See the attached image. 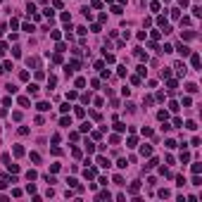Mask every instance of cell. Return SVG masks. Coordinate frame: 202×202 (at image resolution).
<instances>
[{
  "label": "cell",
  "mask_w": 202,
  "mask_h": 202,
  "mask_svg": "<svg viewBox=\"0 0 202 202\" xmlns=\"http://www.w3.org/2000/svg\"><path fill=\"white\" fill-rule=\"evenodd\" d=\"M174 69H176V74H178V76H185V71H188L183 62H176V64H174Z\"/></svg>",
  "instance_id": "6da1fadb"
},
{
  "label": "cell",
  "mask_w": 202,
  "mask_h": 202,
  "mask_svg": "<svg viewBox=\"0 0 202 202\" xmlns=\"http://www.w3.org/2000/svg\"><path fill=\"white\" fill-rule=\"evenodd\" d=\"M176 50H178L183 57H188V55H190V48H188V45H183V43H178V45H176Z\"/></svg>",
  "instance_id": "7a4b0ae2"
},
{
  "label": "cell",
  "mask_w": 202,
  "mask_h": 202,
  "mask_svg": "<svg viewBox=\"0 0 202 202\" xmlns=\"http://www.w3.org/2000/svg\"><path fill=\"white\" fill-rule=\"evenodd\" d=\"M190 64L195 67V69H200V55L197 52H190Z\"/></svg>",
  "instance_id": "3957f363"
},
{
  "label": "cell",
  "mask_w": 202,
  "mask_h": 202,
  "mask_svg": "<svg viewBox=\"0 0 202 202\" xmlns=\"http://www.w3.org/2000/svg\"><path fill=\"white\" fill-rule=\"evenodd\" d=\"M98 166H102V169H110V159L100 154V157H98Z\"/></svg>",
  "instance_id": "277c9868"
},
{
  "label": "cell",
  "mask_w": 202,
  "mask_h": 202,
  "mask_svg": "<svg viewBox=\"0 0 202 202\" xmlns=\"http://www.w3.org/2000/svg\"><path fill=\"white\" fill-rule=\"evenodd\" d=\"M95 174H98V171H95V169H93V166H88V169H86V171H83V176H86V178H88V181H93V178H95Z\"/></svg>",
  "instance_id": "5b68a950"
},
{
  "label": "cell",
  "mask_w": 202,
  "mask_h": 202,
  "mask_svg": "<svg viewBox=\"0 0 202 202\" xmlns=\"http://www.w3.org/2000/svg\"><path fill=\"white\" fill-rule=\"evenodd\" d=\"M140 154H143V157H147V154H152V145H143V147H140Z\"/></svg>",
  "instance_id": "8992f818"
},
{
  "label": "cell",
  "mask_w": 202,
  "mask_h": 202,
  "mask_svg": "<svg viewBox=\"0 0 202 202\" xmlns=\"http://www.w3.org/2000/svg\"><path fill=\"white\" fill-rule=\"evenodd\" d=\"M138 190H140V181H133V183H131V188H129V193H131V195H136Z\"/></svg>",
  "instance_id": "52a82bcc"
},
{
  "label": "cell",
  "mask_w": 202,
  "mask_h": 202,
  "mask_svg": "<svg viewBox=\"0 0 202 202\" xmlns=\"http://www.w3.org/2000/svg\"><path fill=\"white\" fill-rule=\"evenodd\" d=\"M26 64H29V67H36V69H38V67H40V59H38V57H29V59H26Z\"/></svg>",
  "instance_id": "ba28073f"
},
{
  "label": "cell",
  "mask_w": 202,
  "mask_h": 202,
  "mask_svg": "<svg viewBox=\"0 0 202 202\" xmlns=\"http://www.w3.org/2000/svg\"><path fill=\"white\" fill-rule=\"evenodd\" d=\"M26 90H29V95H38V86L36 83H29V88H26Z\"/></svg>",
  "instance_id": "9c48e42d"
},
{
  "label": "cell",
  "mask_w": 202,
  "mask_h": 202,
  "mask_svg": "<svg viewBox=\"0 0 202 202\" xmlns=\"http://www.w3.org/2000/svg\"><path fill=\"white\" fill-rule=\"evenodd\" d=\"M36 107H38V112H48V110H50V105H48V102H38Z\"/></svg>",
  "instance_id": "30bf717a"
},
{
  "label": "cell",
  "mask_w": 202,
  "mask_h": 202,
  "mask_svg": "<svg viewBox=\"0 0 202 202\" xmlns=\"http://www.w3.org/2000/svg\"><path fill=\"white\" fill-rule=\"evenodd\" d=\"M181 36H183L185 40H190V38H195V31H181Z\"/></svg>",
  "instance_id": "8fae6325"
},
{
  "label": "cell",
  "mask_w": 202,
  "mask_h": 202,
  "mask_svg": "<svg viewBox=\"0 0 202 202\" xmlns=\"http://www.w3.org/2000/svg\"><path fill=\"white\" fill-rule=\"evenodd\" d=\"M154 166H157V159H154V157H152V159H150V162H147V164H145V169H147V171H150V169H154Z\"/></svg>",
  "instance_id": "7c38bea8"
},
{
  "label": "cell",
  "mask_w": 202,
  "mask_h": 202,
  "mask_svg": "<svg viewBox=\"0 0 202 202\" xmlns=\"http://www.w3.org/2000/svg\"><path fill=\"white\" fill-rule=\"evenodd\" d=\"M114 129H117L119 133H124V131H126V124H121V121H117V124H114Z\"/></svg>",
  "instance_id": "4fadbf2b"
},
{
  "label": "cell",
  "mask_w": 202,
  "mask_h": 202,
  "mask_svg": "<svg viewBox=\"0 0 202 202\" xmlns=\"http://www.w3.org/2000/svg\"><path fill=\"white\" fill-rule=\"evenodd\" d=\"M159 7H162V5L157 3V0H152V3H150V10H152V12H159Z\"/></svg>",
  "instance_id": "5bb4252c"
},
{
  "label": "cell",
  "mask_w": 202,
  "mask_h": 202,
  "mask_svg": "<svg viewBox=\"0 0 202 202\" xmlns=\"http://www.w3.org/2000/svg\"><path fill=\"white\" fill-rule=\"evenodd\" d=\"M185 90H188V93H197L200 88H197V86H195V83H188V86H185Z\"/></svg>",
  "instance_id": "9a60e30c"
},
{
  "label": "cell",
  "mask_w": 202,
  "mask_h": 202,
  "mask_svg": "<svg viewBox=\"0 0 202 202\" xmlns=\"http://www.w3.org/2000/svg\"><path fill=\"white\" fill-rule=\"evenodd\" d=\"M59 126H71V119L69 117H62V119H59Z\"/></svg>",
  "instance_id": "2e32d148"
},
{
  "label": "cell",
  "mask_w": 202,
  "mask_h": 202,
  "mask_svg": "<svg viewBox=\"0 0 202 202\" xmlns=\"http://www.w3.org/2000/svg\"><path fill=\"white\" fill-rule=\"evenodd\" d=\"M136 143H138V140H136V136H129V140H126V145H129V147H136Z\"/></svg>",
  "instance_id": "e0dca14e"
},
{
  "label": "cell",
  "mask_w": 202,
  "mask_h": 202,
  "mask_svg": "<svg viewBox=\"0 0 202 202\" xmlns=\"http://www.w3.org/2000/svg\"><path fill=\"white\" fill-rule=\"evenodd\" d=\"M12 152H15L17 157H22V154H24V147L22 145H15V150H12Z\"/></svg>",
  "instance_id": "ac0fdd59"
},
{
  "label": "cell",
  "mask_w": 202,
  "mask_h": 202,
  "mask_svg": "<svg viewBox=\"0 0 202 202\" xmlns=\"http://www.w3.org/2000/svg\"><path fill=\"white\" fill-rule=\"evenodd\" d=\"M19 105H22V107H29L31 100H29V98H19Z\"/></svg>",
  "instance_id": "d6986e66"
},
{
  "label": "cell",
  "mask_w": 202,
  "mask_h": 202,
  "mask_svg": "<svg viewBox=\"0 0 202 202\" xmlns=\"http://www.w3.org/2000/svg\"><path fill=\"white\" fill-rule=\"evenodd\" d=\"M131 83L133 86H140V83H143V79H140V76H131Z\"/></svg>",
  "instance_id": "ffe728a7"
},
{
  "label": "cell",
  "mask_w": 202,
  "mask_h": 202,
  "mask_svg": "<svg viewBox=\"0 0 202 202\" xmlns=\"http://www.w3.org/2000/svg\"><path fill=\"white\" fill-rule=\"evenodd\" d=\"M5 90H7V93H17V86L15 83H7V86H5Z\"/></svg>",
  "instance_id": "44dd1931"
},
{
  "label": "cell",
  "mask_w": 202,
  "mask_h": 202,
  "mask_svg": "<svg viewBox=\"0 0 202 202\" xmlns=\"http://www.w3.org/2000/svg\"><path fill=\"white\" fill-rule=\"evenodd\" d=\"M166 117H169V114H166L164 110H162V112H157V119H159V121H166Z\"/></svg>",
  "instance_id": "7402d4cb"
},
{
  "label": "cell",
  "mask_w": 202,
  "mask_h": 202,
  "mask_svg": "<svg viewBox=\"0 0 202 202\" xmlns=\"http://www.w3.org/2000/svg\"><path fill=\"white\" fill-rule=\"evenodd\" d=\"M31 162H33V164H38V162H40V154L38 152H31Z\"/></svg>",
  "instance_id": "603a6c76"
},
{
  "label": "cell",
  "mask_w": 202,
  "mask_h": 202,
  "mask_svg": "<svg viewBox=\"0 0 202 202\" xmlns=\"http://www.w3.org/2000/svg\"><path fill=\"white\" fill-rule=\"evenodd\" d=\"M136 57H138V59H147V55H145V52H143V50H140V48L136 50Z\"/></svg>",
  "instance_id": "cb8c5ba5"
},
{
  "label": "cell",
  "mask_w": 202,
  "mask_h": 202,
  "mask_svg": "<svg viewBox=\"0 0 202 202\" xmlns=\"http://www.w3.org/2000/svg\"><path fill=\"white\" fill-rule=\"evenodd\" d=\"M90 131V124H88V121H86V124H81V133H88Z\"/></svg>",
  "instance_id": "d4e9b609"
},
{
  "label": "cell",
  "mask_w": 202,
  "mask_h": 202,
  "mask_svg": "<svg viewBox=\"0 0 202 202\" xmlns=\"http://www.w3.org/2000/svg\"><path fill=\"white\" fill-rule=\"evenodd\" d=\"M117 166H119V169H126V166H129V162H126V159H119Z\"/></svg>",
  "instance_id": "484cf974"
},
{
  "label": "cell",
  "mask_w": 202,
  "mask_h": 202,
  "mask_svg": "<svg viewBox=\"0 0 202 202\" xmlns=\"http://www.w3.org/2000/svg\"><path fill=\"white\" fill-rule=\"evenodd\" d=\"M86 150H88V152H95V145H93L90 140H86Z\"/></svg>",
  "instance_id": "4316f807"
},
{
  "label": "cell",
  "mask_w": 202,
  "mask_h": 202,
  "mask_svg": "<svg viewBox=\"0 0 202 202\" xmlns=\"http://www.w3.org/2000/svg\"><path fill=\"white\" fill-rule=\"evenodd\" d=\"M166 88H169V93H174V88H176V81H174V79H171V81H169V83H166Z\"/></svg>",
  "instance_id": "83f0119b"
},
{
  "label": "cell",
  "mask_w": 202,
  "mask_h": 202,
  "mask_svg": "<svg viewBox=\"0 0 202 202\" xmlns=\"http://www.w3.org/2000/svg\"><path fill=\"white\" fill-rule=\"evenodd\" d=\"M98 200H110V193H107V190H102V193L98 195Z\"/></svg>",
  "instance_id": "f1b7e54d"
},
{
  "label": "cell",
  "mask_w": 202,
  "mask_h": 202,
  "mask_svg": "<svg viewBox=\"0 0 202 202\" xmlns=\"http://www.w3.org/2000/svg\"><path fill=\"white\" fill-rule=\"evenodd\" d=\"M140 133H143V136H152V129H147V126H143V129H140Z\"/></svg>",
  "instance_id": "f546056e"
},
{
  "label": "cell",
  "mask_w": 202,
  "mask_h": 202,
  "mask_svg": "<svg viewBox=\"0 0 202 202\" xmlns=\"http://www.w3.org/2000/svg\"><path fill=\"white\" fill-rule=\"evenodd\" d=\"M193 15H195V17H202V7H197V5H195V7H193Z\"/></svg>",
  "instance_id": "4dcf8cb0"
},
{
  "label": "cell",
  "mask_w": 202,
  "mask_h": 202,
  "mask_svg": "<svg viewBox=\"0 0 202 202\" xmlns=\"http://www.w3.org/2000/svg\"><path fill=\"white\" fill-rule=\"evenodd\" d=\"M7 169H10L12 174H19V166H17V164H7Z\"/></svg>",
  "instance_id": "1f68e13d"
},
{
  "label": "cell",
  "mask_w": 202,
  "mask_h": 202,
  "mask_svg": "<svg viewBox=\"0 0 202 202\" xmlns=\"http://www.w3.org/2000/svg\"><path fill=\"white\" fill-rule=\"evenodd\" d=\"M171 19H181V10H171Z\"/></svg>",
  "instance_id": "d6a6232c"
},
{
  "label": "cell",
  "mask_w": 202,
  "mask_h": 202,
  "mask_svg": "<svg viewBox=\"0 0 202 202\" xmlns=\"http://www.w3.org/2000/svg\"><path fill=\"white\" fill-rule=\"evenodd\" d=\"M90 5H93V7H95V10H100V7H102V0H93Z\"/></svg>",
  "instance_id": "836d02e7"
},
{
  "label": "cell",
  "mask_w": 202,
  "mask_h": 202,
  "mask_svg": "<svg viewBox=\"0 0 202 202\" xmlns=\"http://www.w3.org/2000/svg\"><path fill=\"white\" fill-rule=\"evenodd\" d=\"M185 129H190V131H195L197 126H195V121H185Z\"/></svg>",
  "instance_id": "e575fe53"
},
{
  "label": "cell",
  "mask_w": 202,
  "mask_h": 202,
  "mask_svg": "<svg viewBox=\"0 0 202 202\" xmlns=\"http://www.w3.org/2000/svg\"><path fill=\"white\" fill-rule=\"evenodd\" d=\"M81 100H83V102L88 105V102H90V93H83V95H81Z\"/></svg>",
  "instance_id": "d590c367"
},
{
  "label": "cell",
  "mask_w": 202,
  "mask_h": 202,
  "mask_svg": "<svg viewBox=\"0 0 202 202\" xmlns=\"http://www.w3.org/2000/svg\"><path fill=\"white\" fill-rule=\"evenodd\" d=\"M166 147H169V150H174V147H176V140L169 138V140H166Z\"/></svg>",
  "instance_id": "8d00e7d4"
},
{
  "label": "cell",
  "mask_w": 202,
  "mask_h": 202,
  "mask_svg": "<svg viewBox=\"0 0 202 202\" xmlns=\"http://www.w3.org/2000/svg\"><path fill=\"white\" fill-rule=\"evenodd\" d=\"M19 26V19H10V29H17Z\"/></svg>",
  "instance_id": "74e56055"
},
{
  "label": "cell",
  "mask_w": 202,
  "mask_h": 202,
  "mask_svg": "<svg viewBox=\"0 0 202 202\" xmlns=\"http://www.w3.org/2000/svg\"><path fill=\"white\" fill-rule=\"evenodd\" d=\"M76 33H79V36H86L88 31H86V26H79V29H76Z\"/></svg>",
  "instance_id": "f35d334b"
},
{
  "label": "cell",
  "mask_w": 202,
  "mask_h": 202,
  "mask_svg": "<svg viewBox=\"0 0 202 202\" xmlns=\"http://www.w3.org/2000/svg\"><path fill=\"white\" fill-rule=\"evenodd\" d=\"M145 71H147L145 64H140V67H138V76H145Z\"/></svg>",
  "instance_id": "ab89813d"
},
{
  "label": "cell",
  "mask_w": 202,
  "mask_h": 202,
  "mask_svg": "<svg viewBox=\"0 0 202 202\" xmlns=\"http://www.w3.org/2000/svg\"><path fill=\"white\" fill-rule=\"evenodd\" d=\"M86 86V79H76V88H83Z\"/></svg>",
  "instance_id": "60d3db41"
},
{
  "label": "cell",
  "mask_w": 202,
  "mask_h": 202,
  "mask_svg": "<svg viewBox=\"0 0 202 202\" xmlns=\"http://www.w3.org/2000/svg\"><path fill=\"white\" fill-rule=\"evenodd\" d=\"M181 162H190V154H188V152H181Z\"/></svg>",
  "instance_id": "b9f144b4"
},
{
  "label": "cell",
  "mask_w": 202,
  "mask_h": 202,
  "mask_svg": "<svg viewBox=\"0 0 202 202\" xmlns=\"http://www.w3.org/2000/svg\"><path fill=\"white\" fill-rule=\"evenodd\" d=\"M36 176H38V174H36V171H26V178H29V181H33V178H36Z\"/></svg>",
  "instance_id": "7bdbcfd3"
},
{
  "label": "cell",
  "mask_w": 202,
  "mask_h": 202,
  "mask_svg": "<svg viewBox=\"0 0 202 202\" xmlns=\"http://www.w3.org/2000/svg\"><path fill=\"white\" fill-rule=\"evenodd\" d=\"M193 185H202V178L197 176V174H195V178H193Z\"/></svg>",
  "instance_id": "ee69618b"
},
{
  "label": "cell",
  "mask_w": 202,
  "mask_h": 202,
  "mask_svg": "<svg viewBox=\"0 0 202 202\" xmlns=\"http://www.w3.org/2000/svg\"><path fill=\"white\" fill-rule=\"evenodd\" d=\"M81 12H83V17H86V19H90V17H93V15H90V10H88V7H83V10H81Z\"/></svg>",
  "instance_id": "f6af8a7d"
},
{
  "label": "cell",
  "mask_w": 202,
  "mask_h": 202,
  "mask_svg": "<svg viewBox=\"0 0 202 202\" xmlns=\"http://www.w3.org/2000/svg\"><path fill=\"white\" fill-rule=\"evenodd\" d=\"M169 110L171 112H178V102H169Z\"/></svg>",
  "instance_id": "bcb514c9"
},
{
  "label": "cell",
  "mask_w": 202,
  "mask_h": 202,
  "mask_svg": "<svg viewBox=\"0 0 202 202\" xmlns=\"http://www.w3.org/2000/svg\"><path fill=\"white\" fill-rule=\"evenodd\" d=\"M110 143L112 145H119V136H110Z\"/></svg>",
  "instance_id": "7dc6e473"
},
{
  "label": "cell",
  "mask_w": 202,
  "mask_h": 202,
  "mask_svg": "<svg viewBox=\"0 0 202 202\" xmlns=\"http://www.w3.org/2000/svg\"><path fill=\"white\" fill-rule=\"evenodd\" d=\"M202 171V164H193V174H200Z\"/></svg>",
  "instance_id": "c3c4849f"
},
{
  "label": "cell",
  "mask_w": 202,
  "mask_h": 202,
  "mask_svg": "<svg viewBox=\"0 0 202 202\" xmlns=\"http://www.w3.org/2000/svg\"><path fill=\"white\" fill-rule=\"evenodd\" d=\"M5 52H7V45H5V43H0V57H3Z\"/></svg>",
  "instance_id": "681fc988"
},
{
  "label": "cell",
  "mask_w": 202,
  "mask_h": 202,
  "mask_svg": "<svg viewBox=\"0 0 202 202\" xmlns=\"http://www.w3.org/2000/svg\"><path fill=\"white\" fill-rule=\"evenodd\" d=\"M5 185H7V181H5V178H0V190H3Z\"/></svg>",
  "instance_id": "f907efd6"
},
{
  "label": "cell",
  "mask_w": 202,
  "mask_h": 202,
  "mask_svg": "<svg viewBox=\"0 0 202 202\" xmlns=\"http://www.w3.org/2000/svg\"><path fill=\"white\" fill-rule=\"evenodd\" d=\"M178 5L181 7H188V0H178Z\"/></svg>",
  "instance_id": "816d5d0a"
},
{
  "label": "cell",
  "mask_w": 202,
  "mask_h": 202,
  "mask_svg": "<svg viewBox=\"0 0 202 202\" xmlns=\"http://www.w3.org/2000/svg\"><path fill=\"white\" fill-rule=\"evenodd\" d=\"M3 71H5V69H3V67H0V74H3Z\"/></svg>",
  "instance_id": "f5cc1de1"
},
{
  "label": "cell",
  "mask_w": 202,
  "mask_h": 202,
  "mask_svg": "<svg viewBox=\"0 0 202 202\" xmlns=\"http://www.w3.org/2000/svg\"><path fill=\"white\" fill-rule=\"evenodd\" d=\"M105 3H112V0H105Z\"/></svg>",
  "instance_id": "db71d44e"
},
{
  "label": "cell",
  "mask_w": 202,
  "mask_h": 202,
  "mask_svg": "<svg viewBox=\"0 0 202 202\" xmlns=\"http://www.w3.org/2000/svg\"><path fill=\"white\" fill-rule=\"evenodd\" d=\"M143 3H145V0H143Z\"/></svg>",
  "instance_id": "11a10c76"
}]
</instances>
